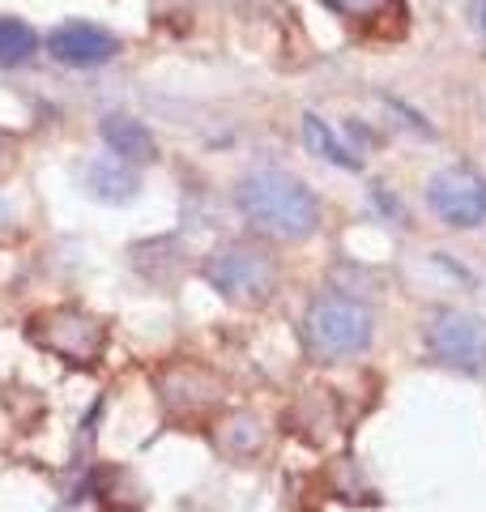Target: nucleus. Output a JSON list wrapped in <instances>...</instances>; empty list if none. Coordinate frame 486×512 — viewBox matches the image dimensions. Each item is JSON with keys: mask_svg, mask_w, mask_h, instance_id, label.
<instances>
[{"mask_svg": "<svg viewBox=\"0 0 486 512\" xmlns=\"http://www.w3.org/2000/svg\"><path fill=\"white\" fill-rule=\"evenodd\" d=\"M47 47H52L60 64H73V69H99V64H107L120 52V43L90 22H64L60 30H52Z\"/></svg>", "mask_w": 486, "mask_h": 512, "instance_id": "7", "label": "nucleus"}, {"mask_svg": "<svg viewBox=\"0 0 486 512\" xmlns=\"http://www.w3.org/2000/svg\"><path fill=\"white\" fill-rule=\"evenodd\" d=\"M303 137H307V146H312V154L329 158V163H337V167H359V158H350V150L333 137V128L320 116H303Z\"/></svg>", "mask_w": 486, "mask_h": 512, "instance_id": "11", "label": "nucleus"}, {"mask_svg": "<svg viewBox=\"0 0 486 512\" xmlns=\"http://www.w3.org/2000/svg\"><path fill=\"white\" fill-rule=\"evenodd\" d=\"M103 141L111 146V154L124 158V163H150V158L158 154L150 128H145L141 120H133V116H107L103 120Z\"/></svg>", "mask_w": 486, "mask_h": 512, "instance_id": "8", "label": "nucleus"}, {"mask_svg": "<svg viewBox=\"0 0 486 512\" xmlns=\"http://www.w3.org/2000/svg\"><path fill=\"white\" fill-rule=\"evenodd\" d=\"M427 201L448 227L469 231L486 222V180L474 167H444L440 175H431Z\"/></svg>", "mask_w": 486, "mask_h": 512, "instance_id": "5", "label": "nucleus"}, {"mask_svg": "<svg viewBox=\"0 0 486 512\" xmlns=\"http://www.w3.org/2000/svg\"><path fill=\"white\" fill-rule=\"evenodd\" d=\"M35 47H39V39H35V30H30L26 22L0 18V64H5V69L26 64L30 56H35Z\"/></svg>", "mask_w": 486, "mask_h": 512, "instance_id": "10", "label": "nucleus"}, {"mask_svg": "<svg viewBox=\"0 0 486 512\" xmlns=\"http://www.w3.org/2000/svg\"><path fill=\"white\" fill-rule=\"evenodd\" d=\"M278 261L252 244H226L205 261V282L231 303H265L278 291Z\"/></svg>", "mask_w": 486, "mask_h": 512, "instance_id": "3", "label": "nucleus"}, {"mask_svg": "<svg viewBox=\"0 0 486 512\" xmlns=\"http://www.w3.org/2000/svg\"><path fill=\"white\" fill-rule=\"evenodd\" d=\"M371 338H376V316L350 295H320L303 312V346L320 363L359 359L371 350Z\"/></svg>", "mask_w": 486, "mask_h": 512, "instance_id": "2", "label": "nucleus"}, {"mask_svg": "<svg viewBox=\"0 0 486 512\" xmlns=\"http://www.w3.org/2000/svg\"><path fill=\"white\" fill-rule=\"evenodd\" d=\"M30 338H35L39 346H47L52 355L60 359H69L77 367H86L103 355V342H107V333L103 325L94 316L86 312H77V308H60L52 316H43L35 329H30Z\"/></svg>", "mask_w": 486, "mask_h": 512, "instance_id": "6", "label": "nucleus"}, {"mask_svg": "<svg viewBox=\"0 0 486 512\" xmlns=\"http://www.w3.org/2000/svg\"><path fill=\"white\" fill-rule=\"evenodd\" d=\"M427 346L440 363L457 367L465 376L486 372V325L469 312H457V308L435 312L427 320Z\"/></svg>", "mask_w": 486, "mask_h": 512, "instance_id": "4", "label": "nucleus"}, {"mask_svg": "<svg viewBox=\"0 0 486 512\" xmlns=\"http://www.w3.org/2000/svg\"><path fill=\"white\" fill-rule=\"evenodd\" d=\"M86 180H90V192L103 201H128L137 192V171L133 163H124V158L107 154V158H94L86 167Z\"/></svg>", "mask_w": 486, "mask_h": 512, "instance_id": "9", "label": "nucleus"}, {"mask_svg": "<svg viewBox=\"0 0 486 512\" xmlns=\"http://www.w3.org/2000/svg\"><path fill=\"white\" fill-rule=\"evenodd\" d=\"M482 30H486V0H482Z\"/></svg>", "mask_w": 486, "mask_h": 512, "instance_id": "13", "label": "nucleus"}, {"mask_svg": "<svg viewBox=\"0 0 486 512\" xmlns=\"http://www.w3.org/2000/svg\"><path fill=\"white\" fill-rule=\"evenodd\" d=\"M235 197H239V214L252 222V231H261L269 239H307L320 222L316 192L278 167H261L243 175Z\"/></svg>", "mask_w": 486, "mask_h": 512, "instance_id": "1", "label": "nucleus"}, {"mask_svg": "<svg viewBox=\"0 0 486 512\" xmlns=\"http://www.w3.org/2000/svg\"><path fill=\"white\" fill-rule=\"evenodd\" d=\"M333 13H342V18H380L397 5V0H324Z\"/></svg>", "mask_w": 486, "mask_h": 512, "instance_id": "12", "label": "nucleus"}]
</instances>
